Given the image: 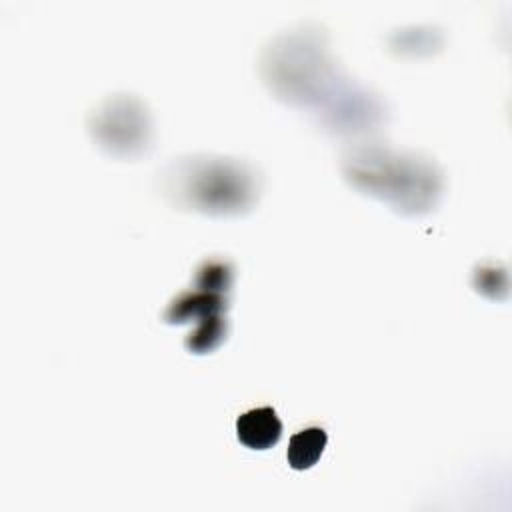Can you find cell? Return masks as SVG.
<instances>
[{
	"label": "cell",
	"instance_id": "cell-2",
	"mask_svg": "<svg viewBox=\"0 0 512 512\" xmlns=\"http://www.w3.org/2000/svg\"><path fill=\"white\" fill-rule=\"evenodd\" d=\"M162 196L182 210L212 216L248 212L260 194L252 164L224 156H184L160 172Z\"/></svg>",
	"mask_w": 512,
	"mask_h": 512
},
{
	"label": "cell",
	"instance_id": "cell-9",
	"mask_svg": "<svg viewBox=\"0 0 512 512\" xmlns=\"http://www.w3.org/2000/svg\"><path fill=\"white\" fill-rule=\"evenodd\" d=\"M226 332L228 320L224 312L212 314L196 322V328L184 338V346L192 354H208L226 340Z\"/></svg>",
	"mask_w": 512,
	"mask_h": 512
},
{
	"label": "cell",
	"instance_id": "cell-6",
	"mask_svg": "<svg viewBox=\"0 0 512 512\" xmlns=\"http://www.w3.org/2000/svg\"><path fill=\"white\" fill-rule=\"evenodd\" d=\"M228 308L226 294H214L206 290H186L170 300L166 306L162 320L166 324H184V322H198L206 316L220 314Z\"/></svg>",
	"mask_w": 512,
	"mask_h": 512
},
{
	"label": "cell",
	"instance_id": "cell-4",
	"mask_svg": "<svg viewBox=\"0 0 512 512\" xmlns=\"http://www.w3.org/2000/svg\"><path fill=\"white\" fill-rule=\"evenodd\" d=\"M92 140L118 158H134L148 150L152 122L146 104L132 94H116L100 102L88 116Z\"/></svg>",
	"mask_w": 512,
	"mask_h": 512
},
{
	"label": "cell",
	"instance_id": "cell-8",
	"mask_svg": "<svg viewBox=\"0 0 512 512\" xmlns=\"http://www.w3.org/2000/svg\"><path fill=\"white\" fill-rule=\"evenodd\" d=\"M328 442V434L320 426H308L300 432H296L288 442V464L294 470H306L312 468L318 458L322 456Z\"/></svg>",
	"mask_w": 512,
	"mask_h": 512
},
{
	"label": "cell",
	"instance_id": "cell-1",
	"mask_svg": "<svg viewBox=\"0 0 512 512\" xmlns=\"http://www.w3.org/2000/svg\"><path fill=\"white\" fill-rule=\"evenodd\" d=\"M340 170L362 194L386 200L396 212H430L442 196L444 176L432 158L396 152L378 142H356L340 156Z\"/></svg>",
	"mask_w": 512,
	"mask_h": 512
},
{
	"label": "cell",
	"instance_id": "cell-11",
	"mask_svg": "<svg viewBox=\"0 0 512 512\" xmlns=\"http://www.w3.org/2000/svg\"><path fill=\"white\" fill-rule=\"evenodd\" d=\"M474 286L488 298H506L508 294V274L506 268L494 262L480 264L474 272Z\"/></svg>",
	"mask_w": 512,
	"mask_h": 512
},
{
	"label": "cell",
	"instance_id": "cell-5",
	"mask_svg": "<svg viewBox=\"0 0 512 512\" xmlns=\"http://www.w3.org/2000/svg\"><path fill=\"white\" fill-rule=\"evenodd\" d=\"M322 124L342 134H362L384 122L386 108L370 90L352 84L348 78L320 106Z\"/></svg>",
	"mask_w": 512,
	"mask_h": 512
},
{
	"label": "cell",
	"instance_id": "cell-7",
	"mask_svg": "<svg viewBox=\"0 0 512 512\" xmlns=\"http://www.w3.org/2000/svg\"><path fill=\"white\" fill-rule=\"evenodd\" d=\"M238 440L252 450H268L282 436V422L272 406L252 408L236 420Z\"/></svg>",
	"mask_w": 512,
	"mask_h": 512
},
{
	"label": "cell",
	"instance_id": "cell-10",
	"mask_svg": "<svg viewBox=\"0 0 512 512\" xmlns=\"http://www.w3.org/2000/svg\"><path fill=\"white\" fill-rule=\"evenodd\" d=\"M234 282V266L226 258H206L194 274V288L226 294Z\"/></svg>",
	"mask_w": 512,
	"mask_h": 512
},
{
	"label": "cell",
	"instance_id": "cell-3",
	"mask_svg": "<svg viewBox=\"0 0 512 512\" xmlns=\"http://www.w3.org/2000/svg\"><path fill=\"white\" fill-rule=\"evenodd\" d=\"M320 30H292L270 42L260 60V72L276 98L322 106L344 82Z\"/></svg>",
	"mask_w": 512,
	"mask_h": 512
},
{
	"label": "cell",
	"instance_id": "cell-12",
	"mask_svg": "<svg viewBox=\"0 0 512 512\" xmlns=\"http://www.w3.org/2000/svg\"><path fill=\"white\" fill-rule=\"evenodd\" d=\"M442 44V38L436 30L430 28H410V30H402V34H398V42H392V48H398L400 52H424L430 54L434 50H438Z\"/></svg>",
	"mask_w": 512,
	"mask_h": 512
}]
</instances>
